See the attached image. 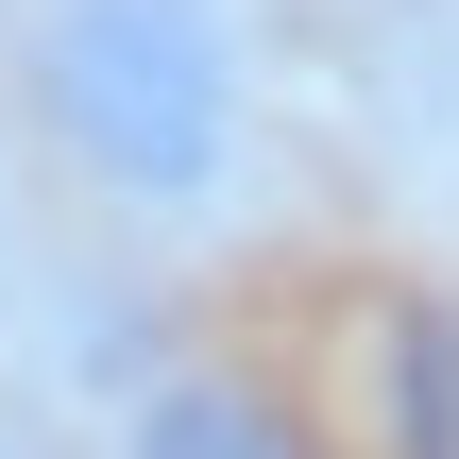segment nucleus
<instances>
[{
  "instance_id": "nucleus-1",
  "label": "nucleus",
  "mask_w": 459,
  "mask_h": 459,
  "mask_svg": "<svg viewBox=\"0 0 459 459\" xmlns=\"http://www.w3.org/2000/svg\"><path fill=\"white\" fill-rule=\"evenodd\" d=\"M34 119L119 221H221L255 187L238 0H34Z\"/></svg>"
},
{
  "instance_id": "nucleus-2",
  "label": "nucleus",
  "mask_w": 459,
  "mask_h": 459,
  "mask_svg": "<svg viewBox=\"0 0 459 459\" xmlns=\"http://www.w3.org/2000/svg\"><path fill=\"white\" fill-rule=\"evenodd\" d=\"M119 459H307V426L255 392V375H221V358H187V375H153L136 392V426Z\"/></svg>"
},
{
  "instance_id": "nucleus-3",
  "label": "nucleus",
  "mask_w": 459,
  "mask_h": 459,
  "mask_svg": "<svg viewBox=\"0 0 459 459\" xmlns=\"http://www.w3.org/2000/svg\"><path fill=\"white\" fill-rule=\"evenodd\" d=\"M392 409L409 459H459V324H392Z\"/></svg>"
},
{
  "instance_id": "nucleus-4",
  "label": "nucleus",
  "mask_w": 459,
  "mask_h": 459,
  "mask_svg": "<svg viewBox=\"0 0 459 459\" xmlns=\"http://www.w3.org/2000/svg\"><path fill=\"white\" fill-rule=\"evenodd\" d=\"M0 459H17V443H0Z\"/></svg>"
}]
</instances>
